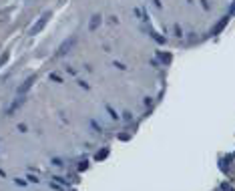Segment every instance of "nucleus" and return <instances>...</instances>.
Returning <instances> with one entry per match:
<instances>
[{
	"label": "nucleus",
	"mask_w": 235,
	"mask_h": 191,
	"mask_svg": "<svg viewBox=\"0 0 235 191\" xmlns=\"http://www.w3.org/2000/svg\"><path fill=\"white\" fill-rule=\"evenodd\" d=\"M48 20H50V12H44V14H40V18L36 20V22L30 26V34H38L42 28H44L46 24H48Z\"/></svg>",
	"instance_id": "obj_1"
},
{
	"label": "nucleus",
	"mask_w": 235,
	"mask_h": 191,
	"mask_svg": "<svg viewBox=\"0 0 235 191\" xmlns=\"http://www.w3.org/2000/svg\"><path fill=\"white\" fill-rule=\"evenodd\" d=\"M75 45H77V36H68L67 40H64L62 45L58 46V55H60V56L67 55V52H68V50H70V48H72Z\"/></svg>",
	"instance_id": "obj_2"
},
{
	"label": "nucleus",
	"mask_w": 235,
	"mask_h": 191,
	"mask_svg": "<svg viewBox=\"0 0 235 191\" xmlns=\"http://www.w3.org/2000/svg\"><path fill=\"white\" fill-rule=\"evenodd\" d=\"M34 80H36L34 77H28V79L24 80L22 85H20V87L16 89V93H18V97H24V93H26V90H28V89H30V87L34 85Z\"/></svg>",
	"instance_id": "obj_3"
},
{
	"label": "nucleus",
	"mask_w": 235,
	"mask_h": 191,
	"mask_svg": "<svg viewBox=\"0 0 235 191\" xmlns=\"http://www.w3.org/2000/svg\"><path fill=\"white\" fill-rule=\"evenodd\" d=\"M99 26H101V14H95L89 22V30H97Z\"/></svg>",
	"instance_id": "obj_4"
},
{
	"label": "nucleus",
	"mask_w": 235,
	"mask_h": 191,
	"mask_svg": "<svg viewBox=\"0 0 235 191\" xmlns=\"http://www.w3.org/2000/svg\"><path fill=\"white\" fill-rule=\"evenodd\" d=\"M50 79L54 80V83H62V79H60V77L56 75V73H52V75H50Z\"/></svg>",
	"instance_id": "obj_6"
},
{
	"label": "nucleus",
	"mask_w": 235,
	"mask_h": 191,
	"mask_svg": "<svg viewBox=\"0 0 235 191\" xmlns=\"http://www.w3.org/2000/svg\"><path fill=\"white\" fill-rule=\"evenodd\" d=\"M109 155V149H102V151H99L97 155H95V161H99V159H102V157H107Z\"/></svg>",
	"instance_id": "obj_5"
}]
</instances>
